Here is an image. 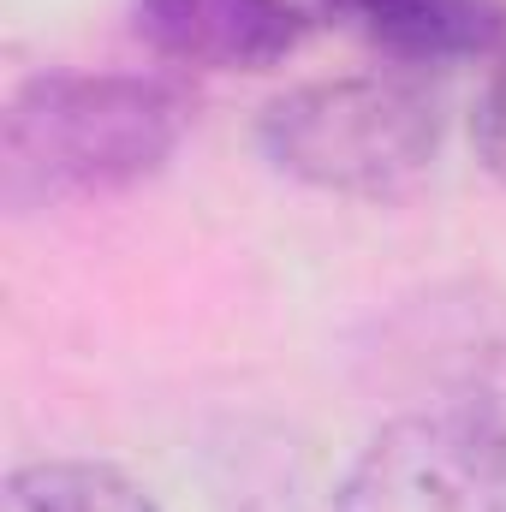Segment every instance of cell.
<instances>
[{"instance_id": "7a4b0ae2", "label": "cell", "mask_w": 506, "mask_h": 512, "mask_svg": "<svg viewBox=\"0 0 506 512\" xmlns=\"http://www.w3.org/2000/svg\"><path fill=\"white\" fill-rule=\"evenodd\" d=\"M441 102L411 78H316L262 108L256 143L274 173L328 197H399L441 155Z\"/></svg>"}, {"instance_id": "6da1fadb", "label": "cell", "mask_w": 506, "mask_h": 512, "mask_svg": "<svg viewBox=\"0 0 506 512\" xmlns=\"http://www.w3.org/2000/svg\"><path fill=\"white\" fill-rule=\"evenodd\" d=\"M191 114V96L167 78L36 72L0 114V203L36 215L131 191L173 161Z\"/></svg>"}, {"instance_id": "5b68a950", "label": "cell", "mask_w": 506, "mask_h": 512, "mask_svg": "<svg viewBox=\"0 0 506 512\" xmlns=\"http://www.w3.org/2000/svg\"><path fill=\"white\" fill-rule=\"evenodd\" d=\"M316 6L405 66L489 60L506 42L501 0H316Z\"/></svg>"}, {"instance_id": "52a82bcc", "label": "cell", "mask_w": 506, "mask_h": 512, "mask_svg": "<svg viewBox=\"0 0 506 512\" xmlns=\"http://www.w3.org/2000/svg\"><path fill=\"white\" fill-rule=\"evenodd\" d=\"M471 137H477V155H483V167H489L495 179H506V66L489 78V90L477 96Z\"/></svg>"}, {"instance_id": "8992f818", "label": "cell", "mask_w": 506, "mask_h": 512, "mask_svg": "<svg viewBox=\"0 0 506 512\" xmlns=\"http://www.w3.org/2000/svg\"><path fill=\"white\" fill-rule=\"evenodd\" d=\"M0 512H155L126 471L96 459H42L6 477Z\"/></svg>"}, {"instance_id": "277c9868", "label": "cell", "mask_w": 506, "mask_h": 512, "mask_svg": "<svg viewBox=\"0 0 506 512\" xmlns=\"http://www.w3.org/2000/svg\"><path fill=\"white\" fill-rule=\"evenodd\" d=\"M131 30L173 66L268 72L304 42L310 18L298 0H131Z\"/></svg>"}, {"instance_id": "3957f363", "label": "cell", "mask_w": 506, "mask_h": 512, "mask_svg": "<svg viewBox=\"0 0 506 512\" xmlns=\"http://www.w3.org/2000/svg\"><path fill=\"white\" fill-rule=\"evenodd\" d=\"M334 512H506V411L441 399L381 423L352 459Z\"/></svg>"}]
</instances>
